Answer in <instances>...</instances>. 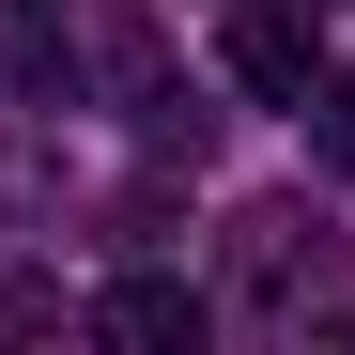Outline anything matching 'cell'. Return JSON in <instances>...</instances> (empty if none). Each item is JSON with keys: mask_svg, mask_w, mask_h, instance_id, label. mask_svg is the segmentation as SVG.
Returning a JSON list of instances; mask_svg holds the SVG:
<instances>
[{"mask_svg": "<svg viewBox=\"0 0 355 355\" xmlns=\"http://www.w3.org/2000/svg\"><path fill=\"white\" fill-rule=\"evenodd\" d=\"M232 278H248L263 309H309V293H324V216L309 201H248V216H232Z\"/></svg>", "mask_w": 355, "mask_h": 355, "instance_id": "2", "label": "cell"}, {"mask_svg": "<svg viewBox=\"0 0 355 355\" xmlns=\"http://www.w3.org/2000/svg\"><path fill=\"white\" fill-rule=\"evenodd\" d=\"M216 62H232V93H263V108H309V93H324V31L293 16V0H248V16L216 31Z\"/></svg>", "mask_w": 355, "mask_h": 355, "instance_id": "1", "label": "cell"}, {"mask_svg": "<svg viewBox=\"0 0 355 355\" xmlns=\"http://www.w3.org/2000/svg\"><path fill=\"white\" fill-rule=\"evenodd\" d=\"M16 216H46V155H31V139H0V232H16Z\"/></svg>", "mask_w": 355, "mask_h": 355, "instance_id": "4", "label": "cell"}, {"mask_svg": "<svg viewBox=\"0 0 355 355\" xmlns=\"http://www.w3.org/2000/svg\"><path fill=\"white\" fill-rule=\"evenodd\" d=\"M16 16H31V0H16Z\"/></svg>", "mask_w": 355, "mask_h": 355, "instance_id": "5", "label": "cell"}, {"mask_svg": "<svg viewBox=\"0 0 355 355\" xmlns=\"http://www.w3.org/2000/svg\"><path fill=\"white\" fill-rule=\"evenodd\" d=\"M201 324H216V309H201L186 278H108V293H93V340H124V355H186Z\"/></svg>", "mask_w": 355, "mask_h": 355, "instance_id": "3", "label": "cell"}]
</instances>
